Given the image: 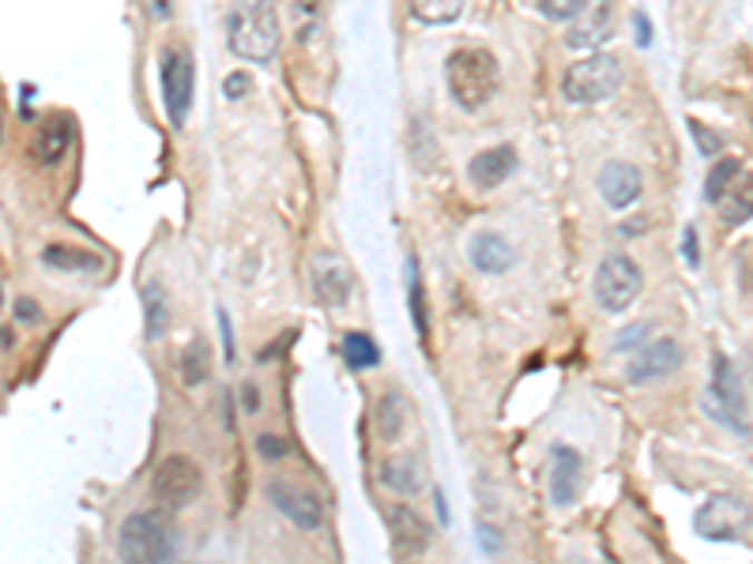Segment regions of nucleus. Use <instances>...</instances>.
<instances>
[{
    "label": "nucleus",
    "instance_id": "obj_1",
    "mask_svg": "<svg viewBox=\"0 0 753 564\" xmlns=\"http://www.w3.org/2000/svg\"><path fill=\"white\" fill-rule=\"evenodd\" d=\"M226 42H231V53H237L242 61H253V65L272 61L283 42L280 16H275L272 0H242V4L226 16Z\"/></svg>",
    "mask_w": 753,
    "mask_h": 564
},
{
    "label": "nucleus",
    "instance_id": "obj_2",
    "mask_svg": "<svg viewBox=\"0 0 753 564\" xmlns=\"http://www.w3.org/2000/svg\"><path fill=\"white\" fill-rule=\"evenodd\" d=\"M498 79H501L498 57L482 46H460L444 61V83H449L452 102L468 113L482 110L490 102L493 91H498Z\"/></svg>",
    "mask_w": 753,
    "mask_h": 564
},
{
    "label": "nucleus",
    "instance_id": "obj_3",
    "mask_svg": "<svg viewBox=\"0 0 753 564\" xmlns=\"http://www.w3.org/2000/svg\"><path fill=\"white\" fill-rule=\"evenodd\" d=\"M174 531L163 512H133L117 531V557L136 564L174 561Z\"/></svg>",
    "mask_w": 753,
    "mask_h": 564
},
{
    "label": "nucleus",
    "instance_id": "obj_4",
    "mask_svg": "<svg viewBox=\"0 0 753 564\" xmlns=\"http://www.w3.org/2000/svg\"><path fill=\"white\" fill-rule=\"evenodd\" d=\"M622 87V61L614 53H588L584 61L569 65L561 76V95L573 106H596L618 95Z\"/></svg>",
    "mask_w": 753,
    "mask_h": 564
},
{
    "label": "nucleus",
    "instance_id": "obj_5",
    "mask_svg": "<svg viewBox=\"0 0 753 564\" xmlns=\"http://www.w3.org/2000/svg\"><path fill=\"white\" fill-rule=\"evenodd\" d=\"M640 290H644V275L626 253L603 256L596 267V279H591V298H596L603 313L610 316L626 313L629 305L640 298Z\"/></svg>",
    "mask_w": 753,
    "mask_h": 564
},
{
    "label": "nucleus",
    "instance_id": "obj_6",
    "mask_svg": "<svg viewBox=\"0 0 753 564\" xmlns=\"http://www.w3.org/2000/svg\"><path fill=\"white\" fill-rule=\"evenodd\" d=\"M753 527V504L742 493H712L693 512V531L708 542H739Z\"/></svg>",
    "mask_w": 753,
    "mask_h": 564
},
{
    "label": "nucleus",
    "instance_id": "obj_7",
    "mask_svg": "<svg viewBox=\"0 0 753 564\" xmlns=\"http://www.w3.org/2000/svg\"><path fill=\"white\" fill-rule=\"evenodd\" d=\"M204 489V471L196 459L188 455H166L163 463L155 467L151 478V493L163 508H188Z\"/></svg>",
    "mask_w": 753,
    "mask_h": 564
},
{
    "label": "nucleus",
    "instance_id": "obj_8",
    "mask_svg": "<svg viewBox=\"0 0 753 564\" xmlns=\"http://www.w3.org/2000/svg\"><path fill=\"white\" fill-rule=\"evenodd\" d=\"M705 410H708V418H716L720 425H727V429H739V433L750 429L746 395H742L739 373L723 354L716 358V376H712V384L705 388Z\"/></svg>",
    "mask_w": 753,
    "mask_h": 564
},
{
    "label": "nucleus",
    "instance_id": "obj_9",
    "mask_svg": "<svg viewBox=\"0 0 753 564\" xmlns=\"http://www.w3.org/2000/svg\"><path fill=\"white\" fill-rule=\"evenodd\" d=\"M196 91V61L188 49H166L163 53V102L174 128H185Z\"/></svg>",
    "mask_w": 753,
    "mask_h": 564
},
{
    "label": "nucleus",
    "instance_id": "obj_10",
    "mask_svg": "<svg viewBox=\"0 0 753 564\" xmlns=\"http://www.w3.org/2000/svg\"><path fill=\"white\" fill-rule=\"evenodd\" d=\"M267 501H272V508L280 512V516H286L305 534H316L324 527V508L321 501H316V493L294 486V482H283V478L267 482Z\"/></svg>",
    "mask_w": 753,
    "mask_h": 564
},
{
    "label": "nucleus",
    "instance_id": "obj_11",
    "mask_svg": "<svg viewBox=\"0 0 753 564\" xmlns=\"http://www.w3.org/2000/svg\"><path fill=\"white\" fill-rule=\"evenodd\" d=\"M310 283H313V298L324 309H343L354 294V275L335 253H316L310 264Z\"/></svg>",
    "mask_w": 753,
    "mask_h": 564
},
{
    "label": "nucleus",
    "instance_id": "obj_12",
    "mask_svg": "<svg viewBox=\"0 0 753 564\" xmlns=\"http://www.w3.org/2000/svg\"><path fill=\"white\" fill-rule=\"evenodd\" d=\"M682 362H686V354H682L678 339H667V335H659V339H652L648 346H640L637 354L629 358L626 365V380L629 384H652V380H663V376L678 373Z\"/></svg>",
    "mask_w": 753,
    "mask_h": 564
},
{
    "label": "nucleus",
    "instance_id": "obj_13",
    "mask_svg": "<svg viewBox=\"0 0 753 564\" xmlns=\"http://www.w3.org/2000/svg\"><path fill=\"white\" fill-rule=\"evenodd\" d=\"M610 34H614V4L610 0H588V4L569 19L565 46L588 53V49H599Z\"/></svg>",
    "mask_w": 753,
    "mask_h": 564
},
{
    "label": "nucleus",
    "instance_id": "obj_14",
    "mask_svg": "<svg viewBox=\"0 0 753 564\" xmlns=\"http://www.w3.org/2000/svg\"><path fill=\"white\" fill-rule=\"evenodd\" d=\"M584 486V455L569 444H558L550 452V504L554 508H573L580 501Z\"/></svg>",
    "mask_w": 753,
    "mask_h": 564
},
{
    "label": "nucleus",
    "instance_id": "obj_15",
    "mask_svg": "<svg viewBox=\"0 0 753 564\" xmlns=\"http://www.w3.org/2000/svg\"><path fill=\"white\" fill-rule=\"evenodd\" d=\"M389 531H392V546L400 557H419V553L430 546L433 527L419 516V508L408 501L392 504L389 508Z\"/></svg>",
    "mask_w": 753,
    "mask_h": 564
},
{
    "label": "nucleus",
    "instance_id": "obj_16",
    "mask_svg": "<svg viewBox=\"0 0 753 564\" xmlns=\"http://www.w3.org/2000/svg\"><path fill=\"white\" fill-rule=\"evenodd\" d=\"M512 174H517V151H512L509 144L487 147V151H479L468 162V181L479 188V192H493V188H501Z\"/></svg>",
    "mask_w": 753,
    "mask_h": 564
},
{
    "label": "nucleus",
    "instance_id": "obj_17",
    "mask_svg": "<svg viewBox=\"0 0 753 564\" xmlns=\"http://www.w3.org/2000/svg\"><path fill=\"white\" fill-rule=\"evenodd\" d=\"M468 260L475 271H482V275H505L517 267V249H512L498 230H479V234H471V241H468Z\"/></svg>",
    "mask_w": 753,
    "mask_h": 564
},
{
    "label": "nucleus",
    "instance_id": "obj_18",
    "mask_svg": "<svg viewBox=\"0 0 753 564\" xmlns=\"http://www.w3.org/2000/svg\"><path fill=\"white\" fill-rule=\"evenodd\" d=\"M640 170L633 162H607L599 174V196L607 200V207H614V211H626V207H633L640 200Z\"/></svg>",
    "mask_w": 753,
    "mask_h": 564
},
{
    "label": "nucleus",
    "instance_id": "obj_19",
    "mask_svg": "<svg viewBox=\"0 0 753 564\" xmlns=\"http://www.w3.org/2000/svg\"><path fill=\"white\" fill-rule=\"evenodd\" d=\"M72 140H76V128H72V121H68L65 113L46 117V125L38 128V136H35V158L42 166H57L68 155Z\"/></svg>",
    "mask_w": 753,
    "mask_h": 564
},
{
    "label": "nucleus",
    "instance_id": "obj_20",
    "mask_svg": "<svg viewBox=\"0 0 753 564\" xmlns=\"http://www.w3.org/2000/svg\"><path fill=\"white\" fill-rule=\"evenodd\" d=\"M373 425H376V437H381L384 444H395L403 437V429H408V399H403V392L392 388L376 399Z\"/></svg>",
    "mask_w": 753,
    "mask_h": 564
},
{
    "label": "nucleus",
    "instance_id": "obj_21",
    "mask_svg": "<svg viewBox=\"0 0 753 564\" xmlns=\"http://www.w3.org/2000/svg\"><path fill=\"white\" fill-rule=\"evenodd\" d=\"M381 486L392 489L395 497H414L422 489V463L411 455H395V459L381 463Z\"/></svg>",
    "mask_w": 753,
    "mask_h": 564
},
{
    "label": "nucleus",
    "instance_id": "obj_22",
    "mask_svg": "<svg viewBox=\"0 0 753 564\" xmlns=\"http://www.w3.org/2000/svg\"><path fill=\"white\" fill-rule=\"evenodd\" d=\"M42 264L53 267V271H68V275H98L106 260L98 253L72 249V245H46Z\"/></svg>",
    "mask_w": 753,
    "mask_h": 564
},
{
    "label": "nucleus",
    "instance_id": "obj_23",
    "mask_svg": "<svg viewBox=\"0 0 753 564\" xmlns=\"http://www.w3.org/2000/svg\"><path fill=\"white\" fill-rule=\"evenodd\" d=\"M720 219L723 226H746L753 219V170L731 185L727 200L720 204Z\"/></svg>",
    "mask_w": 753,
    "mask_h": 564
},
{
    "label": "nucleus",
    "instance_id": "obj_24",
    "mask_svg": "<svg viewBox=\"0 0 753 564\" xmlns=\"http://www.w3.org/2000/svg\"><path fill=\"white\" fill-rule=\"evenodd\" d=\"M144 320H147V339H163L170 328V301H166L163 283H147L144 286Z\"/></svg>",
    "mask_w": 753,
    "mask_h": 564
},
{
    "label": "nucleus",
    "instance_id": "obj_25",
    "mask_svg": "<svg viewBox=\"0 0 753 564\" xmlns=\"http://www.w3.org/2000/svg\"><path fill=\"white\" fill-rule=\"evenodd\" d=\"M343 362H346V369L365 373V369H373V365H381V350H376V343L365 332H346L343 335Z\"/></svg>",
    "mask_w": 753,
    "mask_h": 564
},
{
    "label": "nucleus",
    "instance_id": "obj_26",
    "mask_svg": "<svg viewBox=\"0 0 753 564\" xmlns=\"http://www.w3.org/2000/svg\"><path fill=\"white\" fill-rule=\"evenodd\" d=\"M742 166H739V158H720L716 166L708 170V177H705V204H712V207H720L723 200H727V192H731V185L739 181V174Z\"/></svg>",
    "mask_w": 753,
    "mask_h": 564
},
{
    "label": "nucleus",
    "instance_id": "obj_27",
    "mask_svg": "<svg viewBox=\"0 0 753 564\" xmlns=\"http://www.w3.org/2000/svg\"><path fill=\"white\" fill-rule=\"evenodd\" d=\"M411 16L426 27H449L463 16V0H411Z\"/></svg>",
    "mask_w": 753,
    "mask_h": 564
},
{
    "label": "nucleus",
    "instance_id": "obj_28",
    "mask_svg": "<svg viewBox=\"0 0 753 564\" xmlns=\"http://www.w3.org/2000/svg\"><path fill=\"white\" fill-rule=\"evenodd\" d=\"M408 301H411L414 332H419V339L426 343V335H430V313H426V286H422V271L414 256H408Z\"/></svg>",
    "mask_w": 753,
    "mask_h": 564
},
{
    "label": "nucleus",
    "instance_id": "obj_29",
    "mask_svg": "<svg viewBox=\"0 0 753 564\" xmlns=\"http://www.w3.org/2000/svg\"><path fill=\"white\" fill-rule=\"evenodd\" d=\"M321 12L324 0H291V27L299 42H313L316 31H321Z\"/></svg>",
    "mask_w": 753,
    "mask_h": 564
},
{
    "label": "nucleus",
    "instance_id": "obj_30",
    "mask_svg": "<svg viewBox=\"0 0 753 564\" xmlns=\"http://www.w3.org/2000/svg\"><path fill=\"white\" fill-rule=\"evenodd\" d=\"M207 373H212V350H207L204 339L188 343L182 350V380L188 388H196V384L207 380Z\"/></svg>",
    "mask_w": 753,
    "mask_h": 564
},
{
    "label": "nucleus",
    "instance_id": "obj_31",
    "mask_svg": "<svg viewBox=\"0 0 753 564\" xmlns=\"http://www.w3.org/2000/svg\"><path fill=\"white\" fill-rule=\"evenodd\" d=\"M652 339H656V324H652V320H637V324H629V328L618 332V339H614V350L637 354L640 346H648Z\"/></svg>",
    "mask_w": 753,
    "mask_h": 564
},
{
    "label": "nucleus",
    "instance_id": "obj_32",
    "mask_svg": "<svg viewBox=\"0 0 753 564\" xmlns=\"http://www.w3.org/2000/svg\"><path fill=\"white\" fill-rule=\"evenodd\" d=\"M584 4H588V0H535V8L547 19H554V23H569Z\"/></svg>",
    "mask_w": 753,
    "mask_h": 564
},
{
    "label": "nucleus",
    "instance_id": "obj_33",
    "mask_svg": "<svg viewBox=\"0 0 753 564\" xmlns=\"http://www.w3.org/2000/svg\"><path fill=\"white\" fill-rule=\"evenodd\" d=\"M690 132L697 136V151H701V155H720V151H723L720 132H712V128H705L701 121H690Z\"/></svg>",
    "mask_w": 753,
    "mask_h": 564
},
{
    "label": "nucleus",
    "instance_id": "obj_34",
    "mask_svg": "<svg viewBox=\"0 0 753 564\" xmlns=\"http://www.w3.org/2000/svg\"><path fill=\"white\" fill-rule=\"evenodd\" d=\"M256 452H261L267 463H275V459H286L291 444H286L283 437H275V433H264V437H256Z\"/></svg>",
    "mask_w": 753,
    "mask_h": 564
},
{
    "label": "nucleus",
    "instance_id": "obj_35",
    "mask_svg": "<svg viewBox=\"0 0 753 564\" xmlns=\"http://www.w3.org/2000/svg\"><path fill=\"white\" fill-rule=\"evenodd\" d=\"M12 320L38 324V320H42V305L31 301V298H16V301H12Z\"/></svg>",
    "mask_w": 753,
    "mask_h": 564
},
{
    "label": "nucleus",
    "instance_id": "obj_36",
    "mask_svg": "<svg viewBox=\"0 0 753 564\" xmlns=\"http://www.w3.org/2000/svg\"><path fill=\"white\" fill-rule=\"evenodd\" d=\"M223 95L231 98V102H234V98H245V95H250V76L231 72V76H226V83H223Z\"/></svg>",
    "mask_w": 753,
    "mask_h": 564
},
{
    "label": "nucleus",
    "instance_id": "obj_37",
    "mask_svg": "<svg viewBox=\"0 0 753 564\" xmlns=\"http://www.w3.org/2000/svg\"><path fill=\"white\" fill-rule=\"evenodd\" d=\"M479 542H482V553H501L505 550V542H501V534L493 531V527H487V523H479Z\"/></svg>",
    "mask_w": 753,
    "mask_h": 564
},
{
    "label": "nucleus",
    "instance_id": "obj_38",
    "mask_svg": "<svg viewBox=\"0 0 753 564\" xmlns=\"http://www.w3.org/2000/svg\"><path fill=\"white\" fill-rule=\"evenodd\" d=\"M682 256H686L690 267L701 264V253H697V230L693 226H686V234H682Z\"/></svg>",
    "mask_w": 753,
    "mask_h": 564
},
{
    "label": "nucleus",
    "instance_id": "obj_39",
    "mask_svg": "<svg viewBox=\"0 0 753 564\" xmlns=\"http://www.w3.org/2000/svg\"><path fill=\"white\" fill-rule=\"evenodd\" d=\"M633 31H637V46L640 49L652 46V23H648V16H644V12L633 16Z\"/></svg>",
    "mask_w": 753,
    "mask_h": 564
},
{
    "label": "nucleus",
    "instance_id": "obj_40",
    "mask_svg": "<svg viewBox=\"0 0 753 564\" xmlns=\"http://www.w3.org/2000/svg\"><path fill=\"white\" fill-rule=\"evenodd\" d=\"M242 410L261 414V392H256V384H242Z\"/></svg>",
    "mask_w": 753,
    "mask_h": 564
},
{
    "label": "nucleus",
    "instance_id": "obj_41",
    "mask_svg": "<svg viewBox=\"0 0 753 564\" xmlns=\"http://www.w3.org/2000/svg\"><path fill=\"white\" fill-rule=\"evenodd\" d=\"M147 12H151V19H158V23H166V19L174 16V0H144Z\"/></svg>",
    "mask_w": 753,
    "mask_h": 564
},
{
    "label": "nucleus",
    "instance_id": "obj_42",
    "mask_svg": "<svg viewBox=\"0 0 753 564\" xmlns=\"http://www.w3.org/2000/svg\"><path fill=\"white\" fill-rule=\"evenodd\" d=\"M219 332H223V346H226V362H234V328L226 309H219Z\"/></svg>",
    "mask_w": 753,
    "mask_h": 564
},
{
    "label": "nucleus",
    "instance_id": "obj_43",
    "mask_svg": "<svg viewBox=\"0 0 753 564\" xmlns=\"http://www.w3.org/2000/svg\"><path fill=\"white\" fill-rule=\"evenodd\" d=\"M433 504H438V516H441V523H449V508H444V493H441V489L433 493Z\"/></svg>",
    "mask_w": 753,
    "mask_h": 564
},
{
    "label": "nucleus",
    "instance_id": "obj_44",
    "mask_svg": "<svg viewBox=\"0 0 753 564\" xmlns=\"http://www.w3.org/2000/svg\"><path fill=\"white\" fill-rule=\"evenodd\" d=\"M640 226H644V222H626V226H618V230L626 234V237H637V234H640Z\"/></svg>",
    "mask_w": 753,
    "mask_h": 564
}]
</instances>
